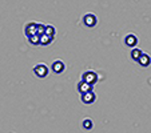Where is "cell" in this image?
I'll return each mask as SVG.
<instances>
[{"instance_id": "3957f363", "label": "cell", "mask_w": 151, "mask_h": 133, "mask_svg": "<svg viewBox=\"0 0 151 133\" xmlns=\"http://www.w3.org/2000/svg\"><path fill=\"white\" fill-rule=\"evenodd\" d=\"M82 80L83 81H86V83H88V84H95L96 80H98V76H96L95 72L87 71V72H84V73L82 75Z\"/></svg>"}, {"instance_id": "9a60e30c", "label": "cell", "mask_w": 151, "mask_h": 133, "mask_svg": "<svg viewBox=\"0 0 151 133\" xmlns=\"http://www.w3.org/2000/svg\"><path fill=\"white\" fill-rule=\"evenodd\" d=\"M83 128L84 129H91L92 128V121L90 119H86L84 121H83Z\"/></svg>"}, {"instance_id": "277c9868", "label": "cell", "mask_w": 151, "mask_h": 133, "mask_svg": "<svg viewBox=\"0 0 151 133\" xmlns=\"http://www.w3.org/2000/svg\"><path fill=\"white\" fill-rule=\"evenodd\" d=\"M92 87H94L92 84H88V83H86L82 80L80 83H78L76 89H78V92L82 95V93H86V92H88V91H92Z\"/></svg>"}, {"instance_id": "ba28073f", "label": "cell", "mask_w": 151, "mask_h": 133, "mask_svg": "<svg viewBox=\"0 0 151 133\" xmlns=\"http://www.w3.org/2000/svg\"><path fill=\"white\" fill-rule=\"evenodd\" d=\"M137 43H138V39H137V36L135 35H127L126 36V39H124V44L127 47H135L137 46Z\"/></svg>"}, {"instance_id": "7c38bea8", "label": "cell", "mask_w": 151, "mask_h": 133, "mask_svg": "<svg viewBox=\"0 0 151 133\" xmlns=\"http://www.w3.org/2000/svg\"><path fill=\"white\" fill-rule=\"evenodd\" d=\"M44 33L48 35V36H51V37H55V28H54L52 26H46Z\"/></svg>"}, {"instance_id": "8992f818", "label": "cell", "mask_w": 151, "mask_h": 133, "mask_svg": "<svg viewBox=\"0 0 151 133\" xmlns=\"http://www.w3.org/2000/svg\"><path fill=\"white\" fill-rule=\"evenodd\" d=\"M51 68H52V71H54L55 73H62V72L64 71V63L60 61V60H56V61L52 63Z\"/></svg>"}, {"instance_id": "30bf717a", "label": "cell", "mask_w": 151, "mask_h": 133, "mask_svg": "<svg viewBox=\"0 0 151 133\" xmlns=\"http://www.w3.org/2000/svg\"><path fill=\"white\" fill-rule=\"evenodd\" d=\"M52 40H54V37L48 36V35H46V33L40 35V46H48V44H51Z\"/></svg>"}, {"instance_id": "8fae6325", "label": "cell", "mask_w": 151, "mask_h": 133, "mask_svg": "<svg viewBox=\"0 0 151 133\" xmlns=\"http://www.w3.org/2000/svg\"><path fill=\"white\" fill-rule=\"evenodd\" d=\"M28 41L31 46H40V36L37 33L32 35V36H28Z\"/></svg>"}, {"instance_id": "5b68a950", "label": "cell", "mask_w": 151, "mask_h": 133, "mask_svg": "<svg viewBox=\"0 0 151 133\" xmlns=\"http://www.w3.org/2000/svg\"><path fill=\"white\" fill-rule=\"evenodd\" d=\"M95 100H96V96H95V93L92 91L82 93V101L84 102V104H92Z\"/></svg>"}, {"instance_id": "52a82bcc", "label": "cell", "mask_w": 151, "mask_h": 133, "mask_svg": "<svg viewBox=\"0 0 151 133\" xmlns=\"http://www.w3.org/2000/svg\"><path fill=\"white\" fill-rule=\"evenodd\" d=\"M24 32H26L27 37L28 36H32V35L36 33V23H34V21H31V23H28L26 26V28H24Z\"/></svg>"}, {"instance_id": "7a4b0ae2", "label": "cell", "mask_w": 151, "mask_h": 133, "mask_svg": "<svg viewBox=\"0 0 151 133\" xmlns=\"http://www.w3.org/2000/svg\"><path fill=\"white\" fill-rule=\"evenodd\" d=\"M83 23H84L86 27H90V28H92V27L96 26L98 19H96V16H95V15L87 14V15H84V16H83Z\"/></svg>"}, {"instance_id": "4fadbf2b", "label": "cell", "mask_w": 151, "mask_h": 133, "mask_svg": "<svg viewBox=\"0 0 151 133\" xmlns=\"http://www.w3.org/2000/svg\"><path fill=\"white\" fill-rule=\"evenodd\" d=\"M142 53H143V52L140 51V49L135 48V49H132V51H131V57H132L134 60H138V59L140 57V55H142Z\"/></svg>"}, {"instance_id": "6da1fadb", "label": "cell", "mask_w": 151, "mask_h": 133, "mask_svg": "<svg viewBox=\"0 0 151 133\" xmlns=\"http://www.w3.org/2000/svg\"><path fill=\"white\" fill-rule=\"evenodd\" d=\"M34 73L36 75L39 79H44V77L48 75V68L46 67V64H37V65H35Z\"/></svg>"}, {"instance_id": "5bb4252c", "label": "cell", "mask_w": 151, "mask_h": 133, "mask_svg": "<svg viewBox=\"0 0 151 133\" xmlns=\"http://www.w3.org/2000/svg\"><path fill=\"white\" fill-rule=\"evenodd\" d=\"M44 29H46V26H44V24H36V33L39 35V36L44 33Z\"/></svg>"}, {"instance_id": "9c48e42d", "label": "cell", "mask_w": 151, "mask_h": 133, "mask_svg": "<svg viewBox=\"0 0 151 133\" xmlns=\"http://www.w3.org/2000/svg\"><path fill=\"white\" fill-rule=\"evenodd\" d=\"M137 61L139 63L142 67H148V64H150V56H148L147 53H142Z\"/></svg>"}]
</instances>
